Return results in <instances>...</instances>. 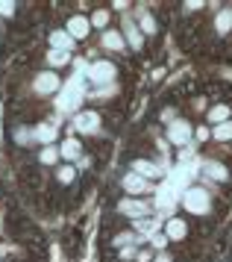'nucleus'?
Returning a JSON list of instances; mask_svg holds the SVG:
<instances>
[{
    "label": "nucleus",
    "mask_w": 232,
    "mask_h": 262,
    "mask_svg": "<svg viewBox=\"0 0 232 262\" xmlns=\"http://www.w3.org/2000/svg\"><path fill=\"white\" fill-rule=\"evenodd\" d=\"M171 15L168 3L35 0L0 95V159L44 227L100 194Z\"/></svg>",
    "instance_id": "1"
},
{
    "label": "nucleus",
    "mask_w": 232,
    "mask_h": 262,
    "mask_svg": "<svg viewBox=\"0 0 232 262\" xmlns=\"http://www.w3.org/2000/svg\"><path fill=\"white\" fill-rule=\"evenodd\" d=\"M0 262H53L47 227L27 206L0 159Z\"/></svg>",
    "instance_id": "3"
},
{
    "label": "nucleus",
    "mask_w": 232,
    "mask_h": 262,
    "mask_svg": "<svg viewBox=\"0 0 232 262\" xmlns=\"http://www.w3.org/2000/svg\"><path fill=\"white\" fill-rule=\"evenodd\" d=\"M35 3H0V95L6 85V74L30 30Z\"/></svg>",
    "instance_id": "5"
},
{
    "label": "nucleus",
    "mask_w": 232,
    "mask_h": 262,
    "mask_svg": "<svg viewBox=\"0 0 232 262\" xmlns=\"http://www.w3.org/2000/svg\"><path fill=\"white\" fill-rule=\"evenodd\" d=\"M176 45L206 62H232V3H176Z\"/></svg>",
    "instance_id": "4"
},
{
    "label": "nucleus",
    "mask_w": 232,
    "mask_h": 262,
    "mask_svg": "<svg viewBox=\"0 0 232 262\" xmlns=\"http://www.w3.org/2000/svg\"><path fill=\"white\" fill-rule=\"evenodd\" d=\"M200 262H232V224L223 227V233L215 238V245Z\"/></svg>",
    "instance_id": "6"
},
{
    "label": "nucleus",
    "mask_w": 232,
    "mask_h": 262,
    "mask_svg": "<svg viewBox=\"0 0 232 262\" xmlns=\"http://www.w3.org/2000/svg\"><path fill=\"white\" fill-rule=\"evenodd\" d=\"M94 262H200L232 212V83L182 77L141 109L100 189Z\"/></svg>",
    "instance_id": "2"
}]
</instances>
